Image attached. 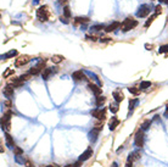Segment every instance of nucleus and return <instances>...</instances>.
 <instances>
[{"mask_svg": "<svg viewBox=\"0 0 168 167\" xmlns=\"http://www.w3.org/2000/svg\"><path fill=\"white\" fill-rule=\"evenodd\" d=\"M138 26V21L134 20L133 17H127L122 23H121V29H122L123 32H128L133 28H135V27Z\"/></svg>", "mask_w": 168, "mask_h": 167, "instance_id": "obj_1", "label": "nucleus"}, {"mask_svg": "<svg viewBox=\"0 0 168 167\" xmlns=\"http://www.w3.org/2000/svg\"><path fill=\"white\" fill-rule=\"evenodd\" d=\"M37 17L39 21H42V22H46L50 17V12H49L48 6H45V5L40 6V8L37 10Z\"/></svg>", "mask_w": 168, "mask_h": 167, "instance_id": "obj_2", "label": "nucleus"}, {"mask_svg": "<svg viewBox=\"0 0 168 167\" xmlns=\"http://www.w3.org/2000/svg\"><path fill=\"white\" fill-rule=\"evenodd\" d=\"M11 116H12L11 110L6 111V112L3 115V117H1V128H3V131H6V132L10 131V120H11Z\"/></svg>", "mask_w": 168, "mask_h": 167, "instance_id": "obj_3", "label": "nucleus"}, {"mask_svg": "<svg viewBox=\"0 0 168 167\" xmlns=\"http://www.w3.org/2000/svg\"><path fill=\"white\" fill-rule=\"evenodd\" d=\"M144 142H145V138H144V132L143 129H139L135 134V139H134V143H135V147L142 149L144 147Z\"/></svg>", "mask_w": 168, "mask_h": 167, "instance_id": "obj_4", "label": "nucleus"}, {"mask_svg": "<svg viewBox=\"0 0 168 167\" xmlns=\"http://www.w3.org/2000/svg\"><path fill=\"white\" fill-rule=\"evenodd\" d=\"M31 61V56L29 55H21V56H18L15 61V66L16 67H21V66H24L27 65L28 62Z\"/></svg>", "mask_w": 168, "mask_h": 167, "instance_id": "obj_5", "label": "nucleus"}, {"mask_svg": "<svg viewBox=\"0 0 168 167\" xmlns=\"http://www.w3.org/2000/svg\"><path fill=\"white\" fill-rule=\"evenodd\" d=\"M149 13H150V6L147 4H144L139 8V10L137 12V16L139 18H144V17H146L147 15H149Z\"/></svg>", "mask_w": 168, "mask_h": 167, "instance_id": "obj_6", "label": "nucleus"}, {"mask_svg": "<svg viewBox=\"0 0 168 167\" xmlns=\"http://www.w3.org/2000/svg\"><path fill=\"white\" fill-rule=\"evenodd\" d=\"M91 116H94L95 118H98L99 121H102L106 118V111L101 110V109H95L91 111Z\"/></svg>", "mask_w": 168, "mask_h": 167, "instance_id": "obj_7", "label": "nucleus"}, {"mask_svg": "<svg viewBox=\"0 0 168 167\" xmlns=\"http://www.w3.org/2000/svg\"><path fill=\"white\" fill-rule=\"evenodd\" d=\"M44 65H45V61H40L39 64L37 65V66H34V67H32L31 69H29V73L32 74V76H36V74H39L42 71H44L43 69V67H44Z\"/></svg>", "mask_w": 168, "mask_h": 167, "instance_id": "obj_8", "label": "nucleus"}, {"mask_svg": "<svg viewBox=\"0 0 168 167\" xmlns=\"http://www.w3.org/2000/svg\"><path fill=\"white\" fill-rule=\"evenodd\" d=\"M88 88H89V90H90V92H91L94 95H96V96L101 95V88H100L99 86L93 84V83H89V84H88Z\"/></svg>", "mask_w": 168, "mask_h": 167, "instance_id": "obj_9", "label": "nucleus"}, {"mask_svg": "<svg viewBox=\"0 0 168 167\" xmlns=\"http://www.w3.org/2000/svg\"><path fill=\"white\" fill-rule=\"evenodd\" d=\"M72 78L75 81H83V79H86L84 72L82 71V69H78V71H75L72 74Z\"/></svg>", "mask_w": 168, "mask_h": 167, "instance_id": "obj_10", "label": "nucleus"}, {"mask_svg": "<svg viewBox=\"0 0 168 167\" xmlns=\"http://www.w3.org/2000/svg\"><path fill=\"white\" fill-rule=\"evenodd\" d=\"M118 28H121V22H119V21H115V22H112L111 25L107 26L105 28V31L106 32H113V31H116Z\"/></svg>", "mask_w": 168, "mask_h": 167, "instance_id": "obj_11", "label": "nucleus"}, {"mask_svg": "<svg viewBox=\"0 0 168 167\" xmlns=\"http://www.w3.org/2000/svg\"><path fill=\"white\" fill-rule=\"evenodd\" d=\"M9 84L12 86L13 88H20V87H22L24 84V81L21 79V78H13L9 82Z\"/></svg>", "mask_w": 168, "mask_h": 167, "instance_id": "obj_12", "label": "nucleus"}, {"mask_svg": "<svg viewBox=\"0 0 168 167\" xmlns=\"http://www.w3.org/2000/svg\"><path fill=\"white\" fill-rule=\"evenodd\" d=\"M91 155H93V149H91V148H88L82 155L79 156V160H80V161H86V160H88Z\"/></svg>", "mask_w": 168, "mask_h": 167, "instance_id": "obj_13", "label": "nucleus"}, {"mask_svg": "<svg viewBox=\"0 0 168 167\" xmlns=\"http://www.w3.org/2000/svg\"><path fill=\"white\" fill-rule=\"evenodd\" d=\"M13 89H15V88H13L12 86H10V84H8V86H6L5 88H4V90H3V93H4V95L6 96V98H11V96L13 95Z\"/></svg>", "mask_w": 168, "mask_h": 167, "instance_id": "obj_14", "label": "nucleus"}, {"mask_svg": "<svg viewBox=\"0 0 168 167\" xmlns=\"http://www.w3.org/2000/svg\"><path fill=\"white\" fill-rule=\"evenodd\" d=\"M119 124V120L116 117V116H113V117H111V120H110V122H109V126H110V131H115L116 129V127Z\"/></svg>", "mask_w": 168, "mask_h": 167, "instance_id": "obj_15", "label": "nucleus"}, {"mask_svg": "<svg viewBox=\"0 0 168 167\" xmlns=\"http://www.w3.org/2000/svg\"><path fill=\"white\" fill-rule=\"evenodd\" d=\"M5 139H6V145H8V147H9L10 149H15V148H16L15 142H13L12 137H11L9 133H6V134H5Z\"/></svg>", "mask_w": 168, "mask_h": 167, "instance_id": "obj_16", "label": "nucleus"}, {"mask_svg": "<svg viewBox=\"0 0 168 167\" xmlns=\"http://www.w3.org/2000/svg\"><path fill=\"white\" fill-rule=\"evenodd\" d=\"M113 98H115V100L117 101V102H121V101H123V99H124V95H123V93L121 92L119 89H117V90H115L113 92Z\"/></svg>", "mask_w": 168, "mask_h": 167, "instance_id": "obj_17", "label": "nucleus"}, {"mask_svg": "<svg viewBox=\"0 0 168 167\" xmlns=\"http://www.w3.org/2000/svg\"><path fill=\"white\" fill-rule=\"evenodd\" d=\"M140 156H142V154H140V151H134V152H132V154L128 156V162L135 161V160L140 159Z\"/></svg>", "mask_w": 168, "mask_h": 167, "instance_id": "obj_18", "label": "nucleus"}, {"mask_svg": "<svg viewBox=\"0 0 168 167\" xmlns=\"http://www.w3.org/2000/svg\"><path fill=\"white\" fill-rule=\"evenodd\" d=\"M99 132H100V131H98V129H95V128H93V129H91V132L89 133V139H90L91 142H95L96 139H98Z\"/></svg>", "mask_w": 168, "mask_h": 167, "instance_id": "obj_19", "label": "nucleus"}, {"mask_svg": "<svg viewBox=\"0 0 168 167\" xmlns=\"http://www.w3.org/2000/svg\"><path fill=\"white\" fill-rule=\"evenodd\" d=\"M52 73V69L51 68H44V71L42 72V77H43V79H49L50 78V74Z\"/></svg>", "mask_w": 168, "mask_h": 167, "instance_id": "obj_20", "label": "nucleus"}, {"mask_svg": "<svg viewBox=\"0 0 168 167\" xmlns=\"http://www.w3.org/2000/svg\"><path fill=\"white\" fill-rule=\"evenodd\" d=\"M105 101H106V98H105V96L99 95V96H96V101H95V104H96L98 107H101L104 104H105Z\"/></svg>", "mask_w": 168, "mask_h": 167, "instance_id": "obj_21", "label": "nucleus"}, {"mask_svg": "<svg viewBox=\"0 0 168 167\" xmlns=\"http://www.w3.org/2000/svg\"><path fill=\"white\" fill-rule=\"evenodd\" d=\"M88 22H89V17H80V16H78V17L75 18V23H76V25H79V23H88Z\"/></svg>", "mask_w": 168, "mask_h": 167, "instance_id": "obj_22", "label": "nucleus"}, {"mask_svg": "<svg viewBox=\"0 0 168 167\" xmlns=\"http://www.w3.org/2000/svg\"><path fill=\"white\" fill-rule=\"evenodd\" d=\"M65 60V58L62 56V55H54V56L51 58V61L54 62V64H60V62H62Z\"/></svg>", "mask_w": 168, "mask_h": 167, "instance_id": "obj_23", "label": "nucleus"}, {"mask_svg": "<svg viewBox=\"0 0 168 167\" xmlns=\"http://www.w3.org/2000/svg\"><path fill=\"white\" fill-rule=\"evenodd\" d=\"M17 55V51L16 50H10L9 53H6L5 55H3V59H9V58H13V56H16Z\"/></svg>", "mask_w": 168, "mask_h": 167, "instance_id": "obj_24", "label": "nucleus"}, {"mask_svg": "<svg viewBox=\"0 0 168 167\" xmlns=\"http://www.w3.org/2000/svg\"><path fill=\"white\" fill-rule=\"evenodd\" d=\"M110 110H111V112H113V114L118 112V102L116 101V102L111 104V105H110Z\"/></svg>", "mask_w": 168, "mask_h": 167, "instance_id": "obj_25", "label": "nucleus"}, {"mask_svg": "<svg viewBox=\"0 0 168 167\" xmlns=\"http://www.w3.org/2000/svg\"><path fill=\"white\" fill-rule=\"evenodd\" d=\"M150 126H151V121H150V120H146V121H144L143 124H142V129H143V131H146V129L150 128Z\"/></svg>", "mask_w": 168, "mask_h": 167, "instance_id": "obj_26", "label": "nucleus"}, {"mask_svg": "<svg viewBox=\"0 0 168 167\" xmlns=\"http://www.w3.org/2000/svg\"><path fill=\"white\" fill-rule=\"evenodd\" d=\"M151 87V82L150 81H143L140 83V88L142 89H146V88H150Z\"/></svg>", "mask_w": 168, "mask_h": 167, "instance_id": "obj_27", "label": "nucleus"}, {"mask_svg": "<svg viewBox=\"0 0 168 167\" xmlns=\"http://www.w3.org/2000/svg\"><path fill=\"white\" fill-rule=\"evenodd\" d=\"M128 90H129V93H132L134 95H138L140 93V89L137 87H130V88H128Z\"/></svg>", "mask_w": 168, "mask_h": 167, "instance_id": "obj_28", "label": "nucleus"}, {"mask_svg": "<svg viewBox=\"0 0 168 167\" xmlns=\"http://www.w3.org/2000/svg\"><path fill=\"white\" fill-rule=\"evenodd\" d=\"M157 16H158V15H156V13H155V15H152V16H151V17H150V18H149V20H147L146 22H145V27H149V26H150V25L153 22V20H155Z\"/></svg>", "mask_w": 168, "mask_h": 167, "instance_id": "obj_29", "label": "nucleus"}, {"mask_svg": "<svg viewBox=\"0 0 168 167\" xmlns=\"http://www.w3.org/2000/svg\"><path fill=\"white\" fill-rule=\"evenodd\" d=\"M165 53H168V44L160 46V49H158V54H165Z\"/></svg>", "mask_w": 168, "mask_h": 167, "instance_id": "obj_30", "label": "nucleus"}, {"mask_svg": "<svg viewBox=\"0 0 168 167\" xmlns=\"http://www.w3.org/2000/svg\"><path fill=\"white\" fill-rule=\"evenodd\" d=\"M63 15H65V17H67V18L71 17V10H70L68 6H65V8H63Z\"/></svg>", "mask_w": 168, "mask_h": 167, "instance_id": "obj_31", "label": "nucleus"}, {"mask_svg": "<svg viewBox=\"0 0 168 167\" xmlns=\"http://www.w3.org/2000/svg\"><path fill=\"white\" fill-rule=\"evenodd\" d=\"M11 74H13V69H12V68H8V69H6V71L4 72L3 77H4V78H8L9 76H11Z\"/></svg>", "mask_w": 168, "mask_h": 167, "instance_id": "obj_32", "label": "nucleus"}, {"mask_svg": "<svg viewBox=\"0 0 168 167\" xmlns=\"http://www.w3.org/2000/svg\"><path fill=\"white\" fill-rule=\"evenodd\" d=\"M105 28H106V27H104V25H96V26H93L90 29H93V31H102Z\"/></svg>", "mask_w": 168, "mask_h": 167, "instance_id": "obj_33", "label": "nucleus"}, {"mask_svg": "<svg viewBox=\"0 0 168 167\" xmlns=\"http://www.w3.org/2000/svg\"><path fill=\"white\" fill-rule=\"evenodd\" d=\"M137 102H138L137 99H132V100H129V111H133V110H134V106H135Z\"/></svg>", "mask_w": 168, "mask_h": 167, "instance_id": "obj_34", "label": "nucleus"}, {"mask_svg": "<svg viewBox=\"0 0 168 167\" xmlns=\"http://www.w3.org/2000/svg\"><path fill=\"white\" fill-rule=\"evenodd\" d=\"M20 78H21V79H23V81H28L29 78H32V74L28 72V73H26V74H22V76H21V77H20Z\"/></svg>", "mask_w": 168, "mask_h": 167, "instance_id": "obj_35", "label": "nucleus"}, {"mask_svg": "<svg viewBox=\"0 0 168 167\" xmlns=\"http://www.w3.org/2000/svg\"><path fill=\"white\" fill-rule=\"evenodd\" d=\"M13 152H15V155H22V154H23V150H22L21 148L16 147L15 149H13Z\"/></svg>", "mask_w": 168, "mask_h": 167, "instance_id": "obj_36", "label": "nucleus"}, {"mask_svg": "<svg viewBox=\"0 0 168 167\" xmlns=\"http://www.w3.org/2000/svg\"><path fill=\"white\" fill-rule=\"evenodd\" d=\"M15 160H16L17 163H21V165H23V162H24L23 159L21 157V155H16V156H15Z\"/></svg>", "mask_w": 168, "mask_h": 167, "instance_id": "obj_37", "label": "nucleus"}, {"mask_svg": "<svg viewBox=\"0 0 168 167\" xmlns=\"http://www.w3.org/2000/svg\"><path fill=\"white\" fill-rule=\"evenodd\" d=\"M155 13L156 15H161V13H162V8H161V5H157L155 8Z\"/></svg>", "mask_w": 168, "mask_h": 167, "instance_id": "obj_38", "label": "nucleus"}, {"mask_svg": "<svg viewBox=\"0 0 168 167\" xmlns=\"http://www.w3.org/2000/svg\"><path fill=\"white\" fill-rule=\"evenodd\" d=\"M102 126H104V124H102V122H101V123H100V122H98V123H95V126H94V128H95V129H98V131H101V129H102Z\"/></svg>", "mask_w": 168, "mask_h": 167, "instance_id": "obj_39", "label": "nucleus"}, {"mask_svg": "<svg viewBox=\"0 0 168 167\" xmlns=\"http://www.w3.org/2000/svg\"><path fill=\"white\" fill-rule=\"evenodd\" d=\"M82 162H83V161H80V160H78V161H77L76 163H73V167H80V166H82Z\"/></svg>", "mask_w": 168, "mask_h": 167, "instance_id": "obj_40", "label": "nucleus"}, {"mask_svg": "<svg viewBox=\"0 0 168 167\" xmlns=\"http://www.w3.org/2000/svg\"><path fill=\"white\" fill-rule=\"evenodd\" d=\"M26 167H34V166H33L29 161H27V162H26Z\"/></svg>", "mask_w": 168, "mask_h": 167, "instance_id": "obj_41", "label": "nucleus"}, {"mask_svg": "<svg viewBox=\"0 0 168 167\" xmlns=\"http://www.w3.org/2000/svg\"><path fill=\"white\" fill-rule=\"evenodd\" d=\"M160 3H162V4H168V0H158Z\"/></svg>", "mask_w": 168, "mask_h": 167, "instance_id": "obj_42", "label": "nucleus"}, {"mask_svg": "<svg viewBox=\"0 0 168 167\" xmlns=\"http://www.w3.org/2000/svg\"><path fill=\"white\" fill-rule=\"evenodd\" d=\"M165 116H166V117H168V105L166 106V112H165Z\"/></svg>", "mask_w": 168, "mask_h": 167, "instance_id": "obj_43", "label": "nucleus"}, {"mask_svg": "<svg viewBox=\"0 0 168 167\" xmlns=\"http://www.w3.org/2000/svg\"><path fill=\"white\" fill-rule=\"evenodd\" d=\"M5 105L8 106V107H11V102H10V101H6V102H5Z\"/></svg>", "mask_w": 168, "mask_h": 167, "instance_id": "obj_44", "label": "nucleus"}, {"mask_svg": "<svg viewBox=\"0 0 168 167\" xmlns=\"http://www.w3.org/2000/svg\"><path fill=\"white\" fill-rule=\"evenodd\" d=\"M125 167H133V165H132V162H127V165H125Z\"/></svg>", "mask_w": 168, "mask_h": 167, "instance_id": "obj_45", "label": "nucleus"}, {"mask_svg": "<svg viewBox=\"0 0 168 167\" xmlns=\"http://www.w3.org/2000/svg\"><path fill=\"white\" fill-rule=\"evenodd\" d=\"M111 167H118V165H117V162H113V163L111 165Z\"/></svg>", "mask_w": 168, "mask_h": 167, "instance_id": "obj_46", "label": "nucleus"}, {"mask_svg": "<svg viewBox=\"0 0 168 167\" xmlns=\"http://www.w3.org/2000/svg\"><path fill=\"white\" fill-rule=\"evenodd\" d=\"M65 167H73V165H66Z\"/></svg>", "mask_w": 168, "mask_h": 167, "instance_id": "obj_47", "label": "nucleus"}, {"mask_svg": "<svg viewBox=\"0 0 168 167\" xmlns=\"http://www.w3.org/2000/svg\"><path fill=\"white\" fill-rule=\"evenodd\" d=\"M60 1H61V3H66V1H67V0H60Z\"/></svg>", "mask_w": 168, "mask_h": 167, "instance_id": "obj_48", "label": "nucleus"}, {"mask_svg": "<svg viewBox=\"0 0 168 167\" xmlns=\"http://www.w3.org/2000/svg\"><path fill=\"white\" fill-rule=\"evenodd\" d=\"M46 167H54V166H52V165H49V166H46Z\"/></svg>", "mask_w": 168, "mask_h": 167, "instance_id": "obj_49", "label": "nucleus"}, {"mask_svg": "<svg viewBox=\"0 0 168 167\" xmlns=\"http://www.w3.org/2000/svg\"><path fill=\"white\" fill-rule=\"evenodd\" d=\"M34 1H36V3H38V1H39V0H34Z\"/></svg>", "mask_w": 168, "mask_h": 167, "instance_id": "obj_50", "label": "nucleus"}]
</instances>
